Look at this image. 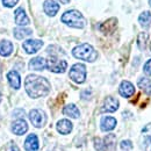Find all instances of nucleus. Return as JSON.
I'll return each instance as SVG.
<instances>
[{
  "label": "nucleus",
  "mask_w": 151,
  "mask_h": 151,
  "mask_svg": "<svg viewBox=\"0 0 151 151\" xmlns=\"http://www.w3.org/2000/svg\"><path fill=\"white\" fill-rule=\"evenodd\" d=\"M24 88L30 98L36 99L44 96L50 92V84L45 78L41 76L30 75L26 78Z\"/></svg>",
  "instance_id": "nucleus-1"
},
{
  "label": "nucleus",
  "mask_w": 151,
  "mask_h": 151,
  "mask_svg": "<svg viewBox=\"0 0 151 151\" xmlns=\"http://www.w3.org/2000/svg\"><path fill=\"white\" fill-rule=\"evenodd\" d=\"M72 55L78 59H83L86 62H94L98 58V52L95 51L92 45H90L87 43L77 45L72 50Z\"/></svg>",
  "instance_id": "nucleus-2"
},
{
  "label": "nucleus",
  "mask_w": 151,
  "mask_h": 151,
  "mask_svg": "<svg viewBox=\"0 0 151 151\" xmlns=\"http://www.w3.org/2000/svg\"><path fill=\"white\" fill-rule=\"evenodd\" d=\"M62 22H64L65 24L73 27V28H83L86 24V21L84 19V17L81 15L80 12L72 9V11H68L62 15Z\"/></svg>",
  "instance_id": "nucleus-3"
},
{
  "label": "nucleus",
  "mask_w": 151,
  "mask_h": 151,
  "mask_svg": "<svg viewBox=\"0 0 151 151\" xmlns=\"http://www.w3.org/2000/svg\"><path fill=\"white\" fill-rule=\"evenodd\" d=\"M69 76H70V78L75 83H77V84L84 83L85 79H86V66L84 64H80V63L75 64L71 68V70L69 72Z\"/></svg>",
  "instance_id": "nucleus-4"
},
{
  "label": "nucleus",
  "mask_w": 151,
  "mask_h": 151,
  "mask_svg": "<svg viewBox=\"0 0 151 151\" xmlns=\"http://www.w3.org/2000/svg\"><path fill=\"white\" fill-rule=\"evenodd\" d=\"M47 68L55 73H63L66 68H68V63L64 59H59L57 57L51 56L47 60Z\"/></svg>",
  "instance_id": "nucleus-5"
},
{
  "label": "nucleus",
  "mask_w": 151,
  "mask_h": 151,
  "mask_svg": "<svg viewBox=\"0 0 151 151\" xmlns=\"http://www.w3.org/2000/svg\"><path fill=\"white\" fill-rule=\"evenodd\" d=\"M29 120L33 123V126L36 127V128L43 127L45 124V121H47L45 114L43 113L42 111H40V109H33V111H30V113H29Z\"/></svg>",
  "instance_id": "nucleus-6"
},
{
  "label": "nucleus",
  "mask_w": 151,
  "mask_h": 151,
  "mask_svg": "<svg viewBox=\"0 0 151 151\" xmlns=\"http://www.w3.org/2000/svg\"><path fill=\"white\" fill-rule=\"evenodd\" d=\"M43 47V42L40 40H28L22 44V48L27 54H36Z\"/></svg>",
  "instance_id": "nucleus-7"
},
{
  "label": "nucleus",
  "mask_w": 151,
  "mask_h": 151,
  "mask_svg": "<svg viewBox=\"0 0 151 151\" xmlns=\"http://www.w3.org/2000/svg\"><path fill=\"white\" fill-rule=\"evenodd\" d=\"M119 93L121 96L123 98H130L134 93H135V87L130 81L128 80H123L121 84H120V87H119Z\"/></svg>",
  "instance_id": "nucleus-8"
},
{
  "label": "nucleus",
  "mask_w": 151,
  "mask_h": 151,
  "mask_svg": "<svg viewBox=\"0 0 151 151\" xmlns=\"http://www.w3.org/2000/svg\"><path fill=\"white\" fill-rule=\"evenodd\" d=\"M119 100L115 99L113 96H107L105 99V102H104V106H102V109L101 112H108V113H113L115 111H117L119 108Z\"/></svg>",
  "instance_id": "nucleus-9"
},
{
  "label": "nucleus",
  "mask_w": 151,
  "mask_h": 151,
  "mask_svg": "<svg viewBox=\"0 0 151 151\" xmlns=\"http://www.w3.org/2000/svg\"><path fill=\"white\" fill-rule=\"evenodd\" d=\"M116 119L113 116H105L101 119V122H100V126H101V130L102 132H111L113 130L114 128L116 127Z\"/></svg>",
  "instance_id": "nucleus-10"
},
{
  "label": "nucleus",
  "mask_w": 151,
  "mask_h": 151,
  "mask_svg": "<svg viewBox=\"0 0 151 151\" xmlns=\"http://www.w3.org/2000/svg\"><path fill=\"white\" fill-rule=\"evenodd\" d=\"M142 138H143L144 150L151 151V122L148 123V124L142 129Z\"/></svg>",
  "instance_id": "nucleus-11"
},
{
  "label": "nucleus",
  "mask_w": 151,
  "mask_h": 151,
  "mask_svg": "<svg viewBox=\"0 0 151 151\" xmlns=\"http://www.w3.org/2000/svg\"><path fill=\"white\" fill-rule=\"evenodd\" d=\"M12 130L15 135H23L28 130V124L23 119H18L12 124Z\"/></svg>",
  "instance_id": "nucleus-12"
},
{
  "label": "nucleus",
  "mask_w": 151,
  "mask_h": 151,
  "mask_svg": "<svg viewBox=\"0 0 151 151\" xmlns=\"http://www.w3.org/2000/svg\"><path fill=\"white\" fill-rule=\"evenodd\" d=\"M24 149L27 151L38 150V138L35 134H30L29 136H27L24 141Z\"/></svg>",
  "instance_id": "nucleus-13"
},
{
  "label": "nucleus",
  "mask_w": 151,
  "mask_h": 151,
  "mask_svg": "<svg viewBox=\"0 0 151 151\" xmlns=\"http://www.w3.org/2000/svg\"><path fill=\"white\" fill-rule=\"evenodd\" d=\"M44 12L49 15V17H55L56 13L59 11V5L54 0H45L44 5H43Z\"/></svg>",
  "instance_id": "nucleus-14"
},
{
  "label": "nucleus",
  "mask_w": 151,
  "mask_h": 151,
  "mask_svg": "<svg viewBox=\"0 0 151 151\" xmlns=\"http://www.w3.org/2000/svg\"><path fill=\"white\" fill-rule=\"evenodd\" d=\"M47 68V62L42 57H35L29 62V69L30 70H36V71H42Z\"/></svg>",
  "instance_id": "nucleus-15"
},
{
  "label": "nucleus",
  "mask_w": 151,
  "mask_h": 151,
  "mask_svg": "<svg viewBox=\"0 0 151 151\" xmlns=\"http://www.w3.org/2000/svg\"><path fill=\"white\" fill-rule=\"evenodd\" d=\"M72 127H73L72 123H71L69 120H66V119L59 120V121L57 122V130H58L59 134H62V135H66V134L71 132Z\"/></svg>",
  "instance_id": "nucleus-16"
},
{
  "label": "nucleus",
  "mask_w": 151,
  "mask_h": 151,
  "mask_svg": "<svg viewBox=\"0 0 151 151\" xmlns=\"http://www.w3.org/2000/svg\"><path fill=\"white\" fill-rule=\"evenodd\" d=\"M7 79H8L9 85H11L13 88L19 90L20 85H21V79H20V75L17 71H11V72H8Z\"/></svg>",
  "instance_id": "nucleus-17"
},
{
  "label": "nucleus",
  "mask_w": 151,
  "mask_h": 151,
  "mask_svg": "<svg viewBox=\"0 0 151 151\" xmlns=\"http://www.w3.org/2000/svg\"><path fill=\"white\" fill-rule=\"evenodd\" d=\"M15 22L19 26H26V24L29 23V19H28L23 8H18L15 11Z\"/></svg>",
  "instance_id": "nucleus-18"
},
{
  "label": "nucleus",
  "mask_w": 151,
  "mask_h": 151,
  "mask_svg": "<svg viewBox=\"0 0 151 151\" xmlns=\"http://www.w3.org/2000/svg\"><path fill=\"white\" fill-rule=\"evenodd\" d=\"M63 114L66 115V116H70V117H73V119H78L79 115H80V112L79 109L77 108V106L73 105V104H70L68 106L64 107L63 109Z\"/></svg>",
  "instance_id": "nucleus-19"
},
{
  "label": "nucleus",
  "mask_w": 151,
  "mask_h": 151,
  "mask_svg": "<svg viewBox=\"0 0 151 151\" xmlns=\"http://www.w3.org/2000/svg\"><path fill=\"white\" fill-rule=\"evenodd\" d=\"M13 52V44L9 41H1L0 42V55L1 56H9Z\"/></svg>",
  "instance_id": "nucleus-20"
},
{
  "label": "nucleus",
  "mask_w": 151,
  "mask_h": 151,
  "mask_svg": "<svg viewBox=\"0 0 151 151\" xmlns=\"http://www.w3.org/2000/svg\"><path fill=\"white\" fill-rule=\"evenodd\" d=\"M137 85H138V87H139L141 90H143L147 94H151V79L150 78H144V77L139 78Z\"/></svg>",
  "instance_id": "nucleus-21"
},
{
  "label": "nucleus",
  "mask_w": 151,
  "mask_h": 151,
  "mask_svg": "<svg viewBox=\"0 0 151 151\" xmlns=\"http://www.w3.org/2000/svg\"><path fill=\"white\" fill-rule=\"evenodd\" d=\"M32 35V29L28 28H15L14 29V36L18 40H22Z\"/></svg>",
  "instance_id": "nucleus-22"
},
{
  "label": "nucleus",
  "mask_w": 151,
  "mask_h": 151,
  "mask_svg": "<svg viewBox=\"0 0 151 151\" xmlns=\"http://www.w3.org/2000/svg\"><path fill=\"white\" fill-rule=\"evenodd\" d=\"M138 22L141 23V26L142 27H149L151 24V13L150 12H143L141 15H139V18H138Z\"/></svg>",
  "instance_id": "nucleus-23"
},
{
  "label": "nucleus",
  "mask_w": 151,
  "mask_h": 151,
  "mask_svg": "<svg viewBox=\"0 0 151 151\" xmlns=\"http://www.w3.org/2000/svg\"><path fill=\"white\" fill-rule=\"evenodd\" d=\"M149 35L147 33H139L137 36V45L139 48V50H144L147 48V42H148Z\"/></svg>",
  "instance_id": "nucleus-24"
},
{
  "label": "nucleus",
  "mask_w": 151,
  "mask_h": 151,
  "mask_svg": "<svg viewBox=\"0 0 151 151\" xmlns=\"http://www.w3.org/2000/svg\"><path fill=\"white\" fill-rule=\"evenodd\" d=\"M115 142H116V137H115V135H113V134L107 135L106 138H105V147H106V149H108V150H113L114 147H115Z\"/></svg>",
  "instance_id": "nucleus-25"
},
{
  "label": "nucleus",
  "mask_w": 151,
  "mask_h": 151,
  "mask_svg": "<svg viewBox=\"0 0 151 151\" xmlns=\"http://www.w3.org/2000/svg\"><path fill=\"white\" fill-rule=\"evenodd\" d=\"M94 147L98 151H105L106 150V147H105V142L100 138H94Z\"/></svg>",
  "instance_id": "nucleus-26"
},
{
  "label": "nucleus",
  "mask_w": 151,
  "mask_h": 151,
  "mask_svg": "<svg viewBox=\"0 0 151 151\" xmlns=\"http://www.w3.org/2000/svg\"><path fill=\"white\" fill-rule=\"evenodd\" d=\"M120 148H121V150H123V151H129L132 149V143L129 139H124V141L121 142Z\"/></svg>",
  "instance_id": "nucleus-27"
},
{
  "label": "nucleus",
  "mask_w": 151,
  "mask_h": 151,
  "mask_svg": "<svg viewBox=\"0 0 151 151\" xmlns=\"http://www.w3.org/2000/svg\"><path fill=\"white\" fill-rule=\"evenodd\" d=\"M18 1H19V0H2V4H4V6L11 8V7L15 6V5L18 4Z\"/></svg>",
  "instance_id": "nucleus-28"
},
{
  "label": "nucleus",
  "mask_w": 151,
  "mask_h": 151,
  "mask_svg": "<svg viewBox=\"0 0 151 151\" xmlns=\"http://www.w3.org/2000/svg\"><path fill=\"white\" fill-rule=\"evenodd\" d=\"M143 70H144V73H145V75L151 76V59H149V60L144 64Z\"/></svg>",
  "instance_id": "nucleus-29"
},
{
  "label": "nucleus",
  "mask_w": 151,
  "mask_h": 151,
  "mask_svg": "<svg viewBox=\"0 0 151 151\" xmlns=\"http://www.w3.org/2000/svg\"><path fill=\"white\" fill-rule=\"evenodd\" d=\"M8 151H20L19 148L13 143V144H11V147H9V149H8Z\"/></svg>",
  "instance_id": "nucleus-30"
},
{
  "label": "nucleus",
  "mask_w": 151,
  "mask_h": 151,
  "mask_svg": "<svg viewBox=\"0 0 151 151\" xmlns=\"http://www.w3.org/2000/svg\"><path fill=\"white\" fill-rule=\"evenodd\" d=\"M59 1H60L62 4H68V2L70 1V0H59Z\"/></svg>",
  "instance_id": "nucleus-31"
},
{
  "label": "nucleus",
  "mask_w": 151,
  "mask_h": 151,
  "mask_svg": "<svg viewBox=\"0 0 151 151\" xmlns=\"http://www.w3.org/2000/svg\"><path fill=\"white\" fill-rule=\"evenodd\" d=\"M149 4H150V6H151V0H149Z\"/></svg>",
  "instance_id": "nucleus-32"
},
{
  "label": "nucleus",
  "mask_w": 151,
  "mask_h": 151,
  "mask_svg": "<svg viewBox=\"0 0 151 151\" xmlns=\"http://www.w3.org/2000/svg\"><path fill=\"white\" fill-rule=\"evenodd\" d=\"M0 100H1V94H0Z\"/></svg>",
  "instance_id": "nucleus-33"
}]
</instances>
